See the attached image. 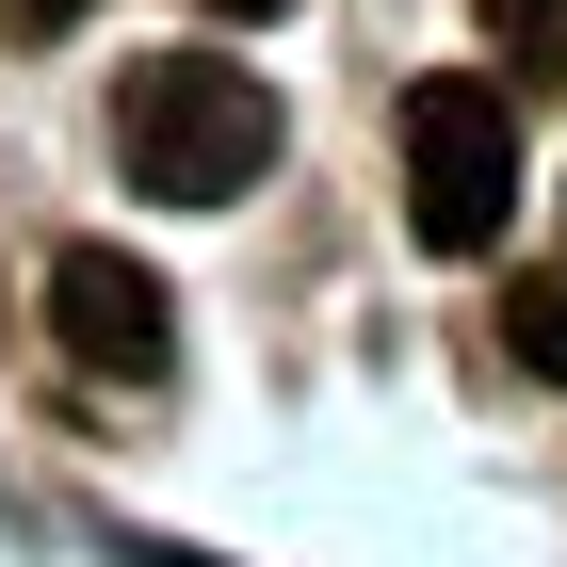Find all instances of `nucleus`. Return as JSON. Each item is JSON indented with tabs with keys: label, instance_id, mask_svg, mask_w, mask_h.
<instances>
[{
	"label": "nucleus",
	"instance_id": "obj_1",
	"mask_svg": "<svg viewBox=\"0 0 567 567\" xmlns=\"http://www.w3.org/2000/svg\"><path fill=\"white\" fill-rule=\"evenodd\" d=\"M292 114L260 97V65H227V49H146L131 82H114V163L163 195V212H227V195H260Z\"/></svg>",
	"mask_w": 567,
	"mask_h": 567
},
{
	"label": "nucleus",
	"instance_id": "obj_2",
	"mask_svg": "<svg viewBox=\"0 0 567 567\" xmlns=\"http://www.w3.org/2000/svg\"><path fill=\"white\" fill-rule=\"evenodd\" d=\"M405 227H422L437 260H486L503 227H519V97L471 82V65H437L405 97Z\"/></svg>",
	"mask_w": 567,
	"mask_h": 567
},
{
	"label": "nucleus",
	"instance_id": "obj_3",
	"mask_svg": "<svg viewBox=\"0 0 567 567\" xmlns=\"http://www.w3.org/2000/svg\"><path fill=\"white\" fill-rule=\"evenodd\" d=\"M49 341H65V373H97V390H163L178 292L131 260V244H65V260H49Z\"/></svg>",
	"mask_w": 567,
	"mask_h": 567
},
{
	"label": "nucleus",
	"instance_id": "obj_4",
	"mask_svg": "<svg viewBox=\"0 0 567 567\" xmlns=\"http://www.w3.org/2000/svg\"><path fill=\"white\" fill-rule=\"evenodd\" d=\"M503 357H519V373H551V390H567V260H535L519 292H503Z\"/></svg>",
	"mask_w": 567,
	"mask_h": 567
},
{
	"label": "nucleus",
	"instance_id": "obj_5",
	"mask_svg": "<svg viewBox=\"0 0 567 567\" xmlns=\"http://www.w3.org/2000/svg\"><path fill=\"white\" fill-rule=\"evenodd\" d=\"M486 49H503L519 82H551V97H567V0H486Z\"/></svg>",
	"mask_w": 567,
	"mask_h": 567
},
{
	"label": "nucleus",
	"instance_id": "obj_6",
	"mask_svg": "<svg viewBox=\"0 0 567 567\" xmlns=\"http://www.w3.org/2000/svg\"><path fill=\"white\" fill-rule=\"evenodd\" d=\"M82 17H97V0H0V33H17V49H33V33H82Z\"/></svg>",
	"mask_w": 567,
	"mask_h": 567
},
{
	"label": "nucleus",
	"instance_id": "obj_7",
	"mask_svg": "<svg viewBox=\"0 0 567 567\" xmlns=\"http://www.w3.org/2000/svg\"><path fill=\"white\" fill-rule=\"evenodd\" d=\"M212 17H292V0H212Z\"/></svg>",
	"mask_w": 567,
	"mask_h": 567
}]
</instances>
